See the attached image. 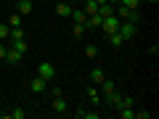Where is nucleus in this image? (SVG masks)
Here are the masks:
<instances>
[{
  "label": "nucleus",
  "instance_id": "nucleus-22",
  "mask_svg": "<svg viewBox=\"0 0 159 119\" xmlns=\"http://www.w3.org/2000/svg\"><path fill=\"white\" fill-rule=\"evenodd\" d=\"M96 56H98V48L96 45H88L85 48V58H96Z\"/></svg>",
  "mask_w": 159,
  "mask_h": 119
},
{
  "label": "nucleus",
  "instance_id": "nucleus-7",
  "mask_svg": "<svg viewBox=\"0 0 159 119\" xmlns=\"http://www.w3.org/2000/svg\"><path fill=\"white\" fill-rule=\"evenodd\" d=\"M21 58H24V53H19L16 48H8V51H6V61L13 64V66H16V64H21Z\"/></svg>",
  "mask_w": 159,
  "mask_h": 119
},
{
  "label": "nucleus",
  "instance_id": "nucleus-23",
  "mask_svg": "<svg viewBox=\"0 0 159 119\" xmlns=\"http://www.w3.org/2000/svg\"><path fill=\"white\" fill-rule=\"evenodd\" d=\"M8 32H11V27H6V24H0V40H8Z\"/></svg>",
  "mask_w": 159,
  "mask_h": 119
},
{
  "label": "nucleus",
  "instance_id": "nucleus-15",
  "mask_svg": "<svg viewBox=\"0 0 159 119\" xmlns=\"http://www.w3.org/2000/svg\"><path fill=\"white\" fill-rule=\"evenodd\" d=\"M82 11H85L88 16H93V13H98V3L96 0H85V8H82Z\"/></svg>",
  "mask_w": 159,
  "mask_h": 119
},
{
  "label": "nucleus",
  "instance_id": "nucleus-20",
  "mask_svg": "<svg viewBox=\"0 0 159 119\" xmlns=\"http://www.w3.org/2000/svg\"><path fill=\"white\" fill-rule=\"evenodd\" d=\"M119 108H135L133 98H119ZM119 108H117V111H119Z\"/></svg>",
  "mask_w": 159,
  "mask_h": 119
},
{
  "label": "nucleus",
  "instance_id": "nucleus-24",
  "mask_svg": "<svg viewBox=\"0 0 159 119\" xmlns=\"http://www.w3.org/2000/svg\"><path fill=\"white\" fill-rule=\"evenodd\" d=\"M135 117H138V119H148V117H151V111H146V108H141V111H135Z\"/></svg>",
  "mask_w": 159,
  "mask_h": 119
},
{
  "label": "nucleus",
  "instance_id": "nucleus-25",
  "mask_svg": "<svg viewBox=\"0 0 159 119\" xmlns=\"http://www.w3.org/2000/svg\"><path fill=\"white\" fill-rule=\"evenodd\" d=\"M6 51H8V48H6V42L0 40V61H6Z\"/></svg>",
  "mask_w": 159,
  "mask_h": 119
},
{
  "label": "nucleus",
  "instance_id": "nucleus-14",
  "mask_svg": "<svg viewBox=\"0 0 159 119\" xmlns=\"http://www.w3.org/2000/svg\"><path fill=\"white\" fill-rule=\"evenodd\" d=\"M85 32H88V29H85V24H72V37H74V40H80Z\"/></svg>",
  "mask_w": 159,
  "mask_h": 119
},
{
  "label": "nucleus",
  "instance_id": "nucleus-26",
  "mask_svg": "<svg viewBox=\"0 0 159 119\" xmlns=\"http://www.w3.org/2000/svg\"><path fill=\"white\" fill-rule=\"evenodd\" d=\"M98 117H101L98 111H85V119H98Z\"/></svg>",
  "mask_w": 159,
  "mask_h": 119
},
{
  "label": "nucleus",
  "instance_id": "nucleus-19",
  "mask_svg": "<svg viewBox=\"0 0 159 119\" xmlns=\"http://www.w3.org/2000/svg\"><path fill=\"white\" fill-rule=\"evenodd\" d=\"M11 48H16L19 53H24V56H27V40H16V42H11Z\"/></svg>",
  "mask_w": 159,
  "mask_h": 119
},
{
  "label": "nucleus",
  "instance_id": "nucleus-9",
  "mask_svg": "<svg viewBox=\"0 0 159 119\" xmlns=\"http://www.w3.org/2000/svg\"><path fill=\"white\" fill-rule=\"evenodd\" d=\"M56 13H58L61 19H69V16H72V6H69V3H58V6H56Z\"/></svg>",
  "mask_w": 159,
  "mask_h": 119
},
{
  "label": "nucleus",
  "instance_id": "nucleus-27",
  "mask_svg": "<svg viewBox=\"0 0 159 119\" xmlns=\"http://www.w3.org/2000/svg\"><path fill=\"white\" fill-rule=\"evenodd\" d=\"M148 3H154V6H157V3H159V0H148Z\"/></svg>",
  "mask_w": 159,
  "mask_h": 119
},
{
  "label": "nucleus",
  "instance_id": "nucleus-10",
  "mask_svg": "<svg viewBox=\"0 0 159 119\" xmlns=\"http://www.w3.org/2000/svg\"><path fill=\"white\" fill-rule=\"evenodd\" d=\"M32 0H19V13H21V16H29V13H32Z\"/></svg>",
  "mask_w": 159,
  "mask_h": 119
},
{
  "label": "nucleus",
  "instance_id": "nucleus-3",
  "mask_svg": "<svg viewBox=\"0 0 159 119\" xmlns=\"http://www.w3.org/2000/svg\"><path fill=\"white\" fill-rule=\"evenodd\" d=\"M101 29H103L106 34H114V32L119 29V19L114 16V13H111V16H106V19H103V24H101Z\"/></svg>",
  "mask_w": 159,
  "mask_h": 119
},
{
  "label": "nucleus",
  "instance_id": "nucleus-2",
  "mask_svg": "<svg viewBox=\"0 0 159 119\" xmlns=\"http://www.w3.org/2000/svg\"><path fill=\"white\" fill-rule=\"evenodd\" d=\"M117 32L122 34V37H125V42H127V40L135 37V24H133V21H119V29H117Z\"/></svg>",
  "mask_w": 159,
  "mask_h": 119
},
{
  "label": "nucleus",
  "instance_id": "nucleus-6",
  "mask_svg": "<svg viewBox=\"0 0 159 119\" xmlns=\"http://www.w3.org/2000/svg\"><path fill=\"white\" fill-rule=\"evenodd\" d=\"M53 111H56V114H66L69 111V103L66 101H64V95H56V98H53Z\"/></svg>",
  "mask_w": 159,
  "mask_h": 119
},
{
  "label": "nucleus",
  "instance_id": "nucleus-12",
  "mask_svg": "<svg viewBox=\"0 0 159 119\" xmlns=\"http://www.w3.org/2000/svg\"><path fill=\"white\" fill-rule=\"evenodd\" d=\"M8 40H11V42H16V40H24V29H21V27H11V32H8Z\"/></svg>",
  "mask_w": 159,
  "mask_h": 119
},
{
  "label": "nucleus",
  "instance_id": "nucleus-18",
  "mask_svg": "<svg viewBox=\"0 0 159 119\" xmlns=\"http://www.w3.org/2000/svg\"><path fill=\"white\" fill-rule=\"evenodd\" d=\"M88 95H90V101H93V103H101V93H98V85H90Z\"/></svg>",
  "mask_w": 159,
  "mask_h": 119
},
{
  "label": "nucleus",
  "instance_id": "nucleus-13",
  "mask_svg": "<svg viewBox=\"0 0 159 119\" xmlns=\"http://www.w3.org/2000/svg\"><path fill=\"white\" fill-rule=\"evenodd\" d=\"M109 42H111L114 48H122V45H125V37H122L119 32H114V34H109Z\"/></svg>",
  "mask_w": 159,
  "mask_h": 119
},
{
  "label": "nucleus",
  "instance_id": "nucleus-4",
  "mask_svg": "<svg viewBox=\"0 0 159 119\" xmlns=\"http://www.w3.org/2000/svg\"><path fill=\"white\" fill-rule=\"evenodd\" d=\"M37 77H43L45 82H51V79L56 77V69H53V64H40V66H37Z\"/></svg>",
  "mask_w": 159,
  "mask_h": 119
},
{
  "label": "nucleus",
  "instance_id": "nucleus-11",
  "mask_svg": "<svg viewBox=\"0 0 159 119\" xmlns=\"http://www.w3.org/2000/svg\"><path fill=\"white\" fill-rule=\"evenodd\" d=\"M69 19H72L74 24H85L88 21V13L85 11H74V8H72V16H69Z\"/></svg>",
  "mask_w": 159,
  "mask_h": 119
},
{
  "label": "nucleus",
  "instance_id": "nucleus-21",
  "mask_svg": "<svg viewBox=\"0 0 159 119\" xmlns=\"http://www.w3.org/2000/svg\"><path fill=\"white\" fill-rule=\"evenodd\" d=\"M119 117L122 119H135V111L133 108H119Z\"/></svg>",
  "mask_w": 159,
  "mask_h": 119
},
{
  "label": "nucleus",
  "instance_id": "nucleus-17",
  "mask_svg": "<svg viewBox=\"0 0 159 119\" xmlns=\"http://www.w3.org/2000/svg\"><path fill=\"white\" fill-rule=\"evenodd\" d=\"M21 19H24V16H21L19 11L11 13V16H8V27H21Z\"/></svg>",
  "mask_w": 159,
  "mask_h": 119
},
{
  "label": "nucleus",
  "instance_id": "nucleus-5",
  "mask_svg": "<svg viewBox=\"0 0 159 119\" xmlns=\"http://www.w3.org/2000/svg\"><path fill=\"white\" fill-rule=\"evenodd\" d=\"M29 90H32V93H45L48 90V82L43 77H32V79H29Z\"/></svg>",
  "mask_w": 159,
  "mask_h": 119
},
{
  "label": "nucleus",
  "instance_id": "nucleus-16",
  "mask_svg": "<svg viewBox=\"0 0 159 119\" xmlns=\"http://www.w3.org/2000/svg\"><path fill=\"white\" fill-rule=\"evenodd\" d=\"M11 117V119H27V111L24 108H13V111H6V119Z\"/></svg>",
  "mask_w": 159,
  "mask_h": 119
},
{
  "label": "nucleus",
  "instance_id": "nucleus-1",
  "mask_svg": "<svg viewBox=\"0 0 159 119\" xmlns=\"http://www.w3.org/2000/svg\"><path fill=\"white\" fill-rule=\"evenodd\" d=\"M98 90H101V101H103V103H109V101H111V95L117 93V87H114L111 79H103L101 85H98Z\"/></svg>",
  "mask_w": 159,
  "mask_h": 119
},
{
  "label": "nucleus",
  "instance_id": "nucleus-8",
  "mask_svg": "<svg viewBox=\"0 0 159 119\" xmlns=\"http://www.w3.org/2000/svg\"><path fill=\"white\" fill-rule=\"evenodd\" d=\"M103 79H106L103 69H90V82H93V85H101Z\"/></svg>",
  "mask_w": 159,
  "mask_h": 119
}]
</instances>
